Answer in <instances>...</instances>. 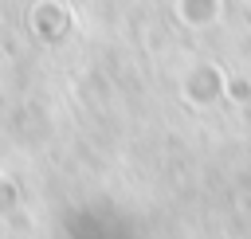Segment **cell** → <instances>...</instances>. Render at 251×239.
Instances as JSON below:
<instances>
[]
</instances>
